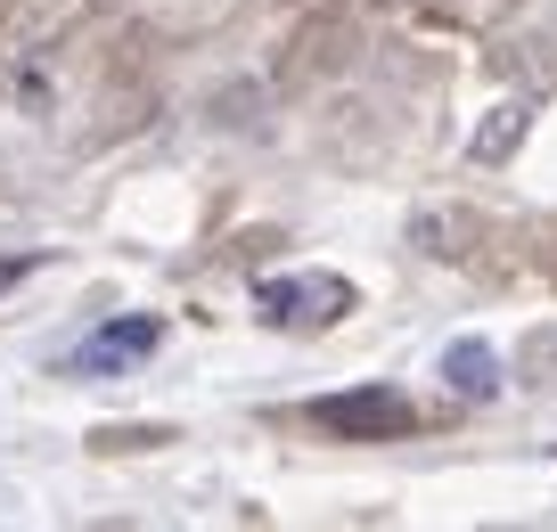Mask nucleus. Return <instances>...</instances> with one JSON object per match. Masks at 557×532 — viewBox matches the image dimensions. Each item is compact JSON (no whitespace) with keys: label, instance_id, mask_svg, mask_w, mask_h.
<instances>
[{"label":"nucleus","instance_id":"1","mask_svg":"<svg viewBox=\"0 0 557 532\" xmlns=\"http://www.w3.org/2000/svg\"><path fill=\"white\" fill-rule=\"evenodd\" d=\"M255 304H262L271 327H329V320L352 311V287L336 271H287V279H262Z\"/></svg>","mask_w":557,"mask_h":532},{"label":"nucleus","instance_id":"2","mask_svg":"<svg viewBox=\"0 0 557 532\" xmlns=\"http://www.w3.org/2000/svg\"><path fill=\"white\" fill-rule=\"evenodd\" d=\"M312 418H320L329 434H345V443H385V434H410V426H418L410 394H394V385H361V394H329V401H312Z\"/></svg>","mask_w":557,"mask_h":532},{"label":"nucleus","instance_id":"3","mask_svg":"<svg viewBox=\"0 0 557 532\" xmlns=\"http://www.w3.org/2000/svg\"><path fill=\"white\" fill-rule=\"evenodd\" d=\"M157 344H164L157 320H123V327H99V336L74 352V369H90V378H99V369H132V361H148Z\"/></svg>","mask_w":557,"mask_h":532},{"label":"nucleus","instance_id":"4","mask_svg":"<svg viewBox=\"0 0 557 532\" xmlns=\"http://www.w3.org/2000/svg\"><path fill=\"white\" fill-rule=\"evenodd\" d=\"M443 378H451V394L492 401V394H500V352H492V344H475V336H459L451 352H443Z\"/></svg>","mask_w":557,"mask_h":532},{"label":"nucleus","instance_id":"5","mask_svg":"<svg viewBox=\"0 0 557 532\" xmlns=\"http://www.w3.org/2000/svg\"><path fill=\"white\" fill-rule=\"evenodd\" d=\"M517 132H524V107H500V123L475 139V156H484V164H492V156H508V148H517Z\"/></svg>","mask_w":557,"mask_h":532},{"label":"nucleus","instance_id":"6","mask_svg":"<svg viewBox=\"0 0 557 532\" xmlns=\"http://www.w3.org/2000/svg\"><path fill=\"white\" fill-rule=\"evenodd\" d=\"M17 279H25V262H0V295H9V287H17Z\"/></svg>","mask_w":557,"mask_h":532}]
</instances>
